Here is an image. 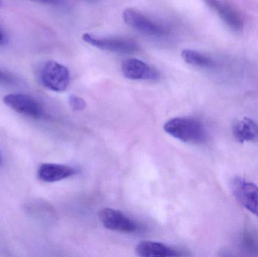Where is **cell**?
Segmentation results:
<instances>
[{"label":"cell","mask_w":258,"mask_h":257,"mask_svg":"<svg viewBox=\"0 0 258 257\" xmlns=\"http://www.w3.org/2000/svg\"><path fill=\"white\" fill-rule=\"evenodd\" d=\"M76 170L64 164L45 163L38 169L37 175L39 180L45 183H54L71 178L75 175Z\"/></svg>","instance_id":"10"},{"label":"cell","mask_w":258,"mask_h":257,"mask_svg":"<svg viewBox=\"0 0 258 257\" xmlns=\"http://www.w3.org/2000/svg\"><path fill=\"white\" fill-rule=\"evenodd\" d=\"M221 17V19L235 30L243 28L244 22L239 12L230 4L222 0H205Z\"/></svg>","instance_id":"9"},{"label":"cell","mask_w":258,"mask_h":257,"mask_svg":"<svg viewBox=\"0 0 258 257\" xmlns=\"http://www.w3.org/2000/svg\"><path fill=\"white\" fill-rule=\"evenodd\" d=\"M181 57L188 64L202 68H209L213 66L214 61L205 54L190 49L182 51Z\"/></svg>","instance_id":"13"},{"label":"cell","mask_w":258,"mask_h":257,"mask_svg":"<svg viewBox=\"0 0 258 257\" xmlns=\"http://www.w3.org/2000/svg\"><path fill=\"white\" fill-rule=\"evenodd\" d=\"M233 133L235 138L240 143L254 141L258 138V125L249 118H243L234 124Z\"/></svg>","instance_id":"12"},{"label":"cell","mask_w":258,"mask_h":257,"mask_svg":"<svg viewBox=\"0 0 258 257\" xmlns=\"http://www.w3.org/2000/svg\"><path fill=\"white\" fill-rule=\"evenodd\" d=\"M230 187L236 201L258 217V186L236 177L231 181Z\"/></svg>","instance_id":"3"},{"label":"cell","mask_w":258,"mask_h":257,"mask_svg":"<svg viewBox=\"0 0 258 257\" xmlns=\"http://www.w3.org/2000/svg\"><path fill=\"white\" fill-rule=\"evenodd\" d=\"M122 74L131 80L156 81L159 79V72L153 66L137 58H128L121 65Z\"/></svg>","instance_id":"8"},{"label":"cell","mask_w":258,"mask_h":257,"mask_svg":"<svg viewBox=\"0 0 258 257\" xmlns=\"http://www.w3.org/2000/svg\"><path fill=\"white\" fill-rule=\"evenodd\" d=\"M239 248L250 256H258V236L251 231H245L239 240Z\"/></svg>","instance_id":"14"},{"label":"cell","mask_w":258,"mask_h":257,"mask_svg":"<svg viewBox=\"0 0 258 257\" xmlns=\"http://www.w3.org/2000/svg\"><path fill=\"white\" fill-rule=\"evenodd\" d=\"M0 163H1V155H0Z\"/></svg>","instance_id":"19"},{"label":"cell","mask_w":258,"mask_h":257,"mask_svg":"<svg viewBox=\"0 0 258 257\" xmlns=\"http://www.w3.org/2000/svg\"><path fill=\"white\" fill-rule=\"evenodd\" d=\"M39 79L45 89L55 92H64L71 81L69 69L55 60H48L42 64Z\"/></svg>","instance_id":"2"},{"label":"cell","mask_w":258,"mask_h":257,"mask_svg":"<svg viewBox=\"0 0 258 257\" xmlns=\"http://www.w3.org/2000/svg\"><path fill=\"white\" fill-rule=\"evenodd\" d=\"M164 130L171 137L187 143H204L207 131L203 124L192 118H174L165 122Z\"/></svg>","instance_id":"1"},{"label":"cell","mask_w":258,"mask_h":257,"mask_svg":"<svg viewBox=\"0 0 258 257\" xmlns=\"http://www.w3.org/2000/svg\"><path fill=\"white\" fill-rule=\"evenodd\" d=\"M137 254L142 257H171L181 256L178 250L162 243L144 241L136 247Z\"/></svg>","instance_id":"11"},{"label":"cell","mask_w":258,"mask_h":257,"mask_svg":"<svg viewBox=\"0 0 258 257\" xmlns=\"http://www.w3.org/2000/svg\"><path fill=\"white\" fill-rule=\"evenodd\" d=\"M0 6H1V0H0Z\"/></svg>","instance_id":"20"},{"label":"cell","mask_w":258,"mask_h":257,"mask_svg":"<svg viewBox=\"0 0 258 257\" xmlns=\"http://www.w3.org/2000/svg\"><path fill=\"white\" fill-rule=\"evenodd\" d=\"M99 218L103 226L109 230L133 233L139 229L134 220L126 217L123 213L113 208H104L100 212Z\"/></svg>","instance_id":"7"},{"label":"cell","mask_w":258,"mask_h":257,"mask_svg":"<svg viewBox=\"0 0 258 257\" xmlns=\"http://www.w3.org/2000/svg\"><path fill=\"white\" fill-rule=\"evenodd\" d=\"M17 81L18 80L13 74L0 68V84L12 85L16 84Z\"/></svg>","instance_id":"16"},{"label":"cell","mask_w":258,"mask_h":257,"mask_svg":"<svg viewBox=\"0 0 258 257\" xmlns=\"http://www.w3.org/2000/svg\"><path fill=\"white\" fill-rule=\"evenodd\" d=\"M5 104L17 113L39 119L43 115V109L34 98L23 94H9L3 98Z\"/></svg>","instance_id":"6"},{"label":"cell","mask_w":258,"mask_h":257,"mask_svg":"<svg viewBox=\"0 0 258 257\" xmlns=\"http://www.w3.org/2000/svg\"><path fill=\"white\" fill-rule=\"evenodd\" d=\"M36 3H42V4L51 5V6H58L61 4L63 0H31Z\"/></svg>","instance_id":"17"},{"label":"cell","mask_w":258,"mask_h":257,"mask_svg":"<svg viewBox=\"0 0 258 257\" xmlns=\"http://www.w3.org/2000/svg\"><path fill=\"white\" fill-rule=\"evenodd\" d=\"M69 104L71 108L76 111L83 110L86 107V103L83 98L77 95H71L69 98Z\"/></svg>","instance_id":"15"},{"label":"cell","mask_w":258,"mask_h":257,"mask_svg":"<svg viewBox=\"0 0 258 257\" xmlns=\"http://www.w3.org/2000/svg\"><path fill=\"white\" fill-rule=\"evenodd\" d=\"M83 39L89 45L104 51L119 54H132L138 49L136 42L125 38L98 37L89 33L83 35Z\"/></svg>","instance_id":"5"},{"label":"cell","mask_w":258,"mask_h":257,"mask_svg":"<svg viewBox=\"0 0 258 257\" xmlns=\"http://www.w3.org/2000/svg\"><path fill=\"white\" fill-rule=\"evenodd\" d=\"M122 17L127 25L147 36L159 37L165 36L168 33V30L165 27L155 22L137 9L131 8L125 9Z\"/></svg>","instance_id":"4"},{"label":"cell","mask_w":258,"mask_h":257,"mask_svg":"<svg viewBox=\"0 0 258 257\" xmlns=\"http://www.w3.org/2000/svg\"><path fill=\"white\" fill-rule=\"evenodd\" d=\"M8 42L7 36L5 33L4 30L0 27V46L6 45Z\"/></svg>","instance_id":"18"}]
</instances>
